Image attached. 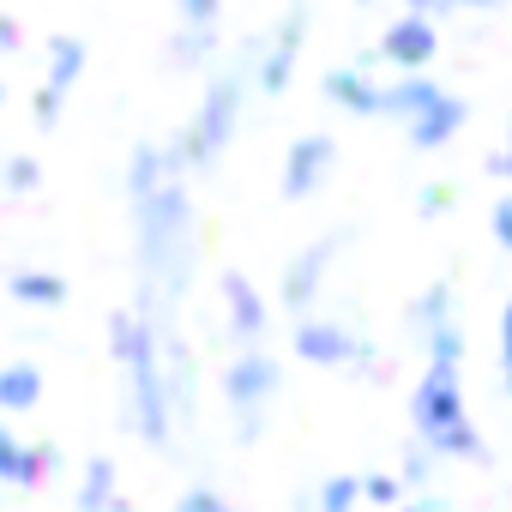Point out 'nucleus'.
I'll list each match as a JSON object with an SVG mask.
<instances>
[{
  "instance_id": "6ab92c4d",
  "label": "nucleus",
  "mask_w": 512,
  "mask_h": 512,
  "mask_svg": "<svg viewBox=\"0 0 512 512\" xmlns=\"http://www.w3.org/2000/svg\"><path fill=\"white\" fill-rule=\"evenodd\" d=\"M115 494H121L115 458H85V470H79V506H73V512H103Z\"/></svg>"
},
{
  "instance_id": "72a5a7b5",
  "label": "nucleus",
  "mask_w": 512,
  "mask_h": 512,
  "mask_svg": "<svg viewBox=\"0 0 512 512\" xmlns=\"http://www.w3.org/2000/svg\"><path fill=\"white\" fill-rule=\"evenodd\" d=\"M494 7H506V0H452V13H494Z\"/></svg>"
},
{
  "instance_id": "c756f323",
  "label": "nucleus",
  "mask_w": 512,
  "mask_h": 512,
  "mask_svg": "<svg viewBox=\"0 0 512 512\" xmlns=\"http://www.w3.org/2000/svg\"><path fill=\"white\" fill-rule=\"evenodd\" d=\"M416 211H422V217H446V211H452V187H440V181L422 187V193H416Z\"/></svg>"
},
{
  "instance_id": "e433bc0d",
  "label": "nucleus",
  "mask_w": 512,
  "mask_h": 512,
  "mask_svg": "<svg viewBox=\"0 0 512 512\" xmlns=\"http://www.w3.org/2000/svg\"><path fill=\"white\" fill-rule=\"evenodd\" d=\"M356 7H374V0H356Z\"/></svg>"
},
{
  "instance_id": "2eb2a0df",
  "label": "nucleus",
  "mask_w": 512,
  "mask_h": 512,
  "mask_svg": "<svg viewBox=\"0 0 512 512\" xmlns=\"http://www.w3.org/2000/svg\"><path fill=\"white\" fill-rule=\"evenodd\" d=\"M458 320V290H452V278H434L428 290H416V302H410V332L416 338H434L440 326H452Z\"/></svg>"
},
{
  "instance_id": "4468645a",
  "label": "nucleus",
  "mask_w": 512,
  "mask_h": 512,
  "mask_svg": "<svg viewBox=\"0 0 512 512\" xmlns=\"http://www.w3.org/2000/svg\"><path fill=\"white\" fill-rule=\"evenodd\" d=\"M175 175H187L181 169V157L169 151V139H139L133 145V157H127V205H139V199H151L157 187H169Z\"/></svg>"
},
{
  "instance_id": "6e6552de",
  "label": "nucleus",
  "mask_w": 512,
  "mask_h": 512,
  "mask_svg": "<svg viewBox=\"0 0 512 512\" xmlns=\"http://www.w3.org/2000/svg\"><path fill=\"white\" fill-rule=\"evenodd\" d=\"M434 55H440V19H422V13H398L374 43V61L392 73H428Z\"/></svg>"
},
{
  "instance_id": "412c9836",
  "label": "nucleus",
  "mask_w": 512,
  "mask_h": 512,
  "mask_svg": "<svg viewBox=\"0 0 512 512\" xmlns=\"http://www.w3.org/2000/svg\"><path fill=\"white\" fill-rule=\"evenodd\" d=\"M434 470H440V458L410 434L404 452H398V476H404V488H410V494H434Z\"/></svg>"
},
{
  "instance_id": "b1692460",
  "label": "nucleus",
  "mask_w": 512,
  "mask_h": 512,
  "mask_svg": "<svg viewBox=\"0 0 512 512\" xmlns=\"http://www.w3.org/2000/svg\"><path fill=\"white\" fill-rule=\"evenodd\" d=\"M494 368H500V392L512 398V296L500 302V320H494Z\"/></svg>"
},
{
  "instance_id": "423d86ee",
  "label": "nucleus",
  "mask_w": 512,
  "mask_h": 512,
  "mask_svg": "<svg viewBox=\"0 0 512 512\" xmlns=\"http://www.w3.org/2000/svg\"><path fill=\"white\" fill-rule=\"evenodd\" d=\"M302 43H308V0H290V13L272 25V37L253 43V91H260V97H284L290 79H296Z\"/></svg>"
},
{
  "instance_id": "a211bd4d",
  "label": "nucleus",
  "mask_w": 512,
  "mask_h": 512,
  "mask_svg": "<svg viewBox=\"0 0 512 512\" xmlns=\"http://www.w3.org/2000/svg\"><path fill=\"white\" fill-rule=\"evenodd\" d=\"M7 290H13V302H31V308H61L73 296L61 272H7Z\"/></svg>"
},
{
  "instance_id": "0eeeda50",
  "label": "nucleus",
  "mask_w": 512,
  "mask_h": 512,
  "mask_svg": "<svg viewBox=\"0 0 512 512\" xmlns=\"http://www.w3.org/2000/svg\"><path fill=\"white\" fill-rule=\"evenodd\" d=\"M217 296H223V326H229V338H235L241 350L266 344V332H272V296H266L260 284H253L247 272H235V266H223Z\"/></svg>"
},
{
  "instance_id": "aec40b11",
  "label": "nucleus",
  "mask_w": 512,
  "mask_h": 512,
  "mask_svg": "<svg viewBox=\"0 0 512 512\" xmlns=\"http://www.w3.org/2000/svg\"><path fill=\"white\" fill-rule=\"evenodd\" d=\"M368 494H362V476L356 470H332L314 482V512H362Z\"/></svg>"
},
{
  "instance_id": "20e7f679",
  "label": "nucleus",
  "mask_w": 512,
  "mask_h": 512,
  "mask_svg": "<svg viewBox=\"0 0 512 512\" xmlns=\"http://www.w3.org/2000/svg\"><path fill=\"white\" fill-rule=\"evenodd\" d=\"M290 350H296V362H308V368H338V374H374V380H386L380 350H374L350 320H326L320 308L302 314V320H290Z\"/></svg>"
},
{
  "instance_id": "7ed1b4c3",
  "label": "nucleus",
  "mask_w": 512,
  "mask_h": 512,
  "mask_svg": "<svg viewBox=\"0 0 512 512\" xmlns=\"http://www.w3.org/2000/svg\"><path fill=\"white\" fill-rule=\"evenodd\" d=\"M410 434L440 458V464H476L482 458V428L464 398V368L422 362L410 386Z\"/></svg>"
},
{
  "instance_id": "f03ea898",
  "label": "nucleus",
  "mask_w": 512,
  "mask_h": 512,
  "mask_svg": "<svg viewBox=\"0 0 512 512\" xmlns=\"http://www.w3.org/2000/svg\"><path fill=\"white\" fill-rule=\"evenodd\" d=\"M247 97H253V43H247L223 73H211V79H205V91H199L193 115L169 133V151L181 157V169H187V175H205V169L229 151V139H235V127H241Z\"/></svg>"
},
{
  "instance_id": "dca6fc26",
  "label": "nucleus",
  "mask_w": 512,
  "mask_h": 512,
  "mask_svg": "<svg viewBox=\"0 0 512 512\" xmlns=\"http://www.w3.org/2000/svg\"><path fill=\"white\" fill-rule=\"evenodd\" d=\"M85 61H91V49H85V37H49V73H43V91H55V97H67L73 85H79V73H85Z\"/></svg>"
},
{
  "instance_id": "f704fd0d",
  "label": "nucleus",
  "mask_w": 512,
  "mask_h": 512,
  "mask_svg": "<svg viewBox=\"0 0 512 512\" xmlns=\"http://www.w3.org/2000/svg\"><path fill=\"white\" fill-rule=\"evenodd\" d=\"M103 512H133V500H127V494H115V500H109Z\"/></svg>"
},
{
  "instance_id": "7c9ffc66",
  "label": "nucleus",
  "mask_w": 512,
  "mask_h": 512,
  "mask_svg": "<svg viewBox=\"0 0 512 512\" xmlns=\"http://www.w3.org/2000/svg\"><path fill=\"white\" fill-rule=\"evenodd\" d=\"M398 512H458V506H452L446 494H410V500H404Z\"/></svg>"
},
{
  "instance_id": "f8f14e48",
  "label": "nucleus",
  "mask_w": 512,
  "mask_h": 512,
  "mask_svg": "<svg viewBox=\"0 0 512 512\" xmlns=\"http://www.w3.org/2000/svg\"><path fill=\"white\" fill-rule=\"evenodd\" d=\"M320 91H326L332 109H344V115H356V121H386V79H374L368 61H362V67H332V73L320 79Z\"/></svg>"
},
{
  "instance_id": "9d476101",
  "label": "nucleus",
  "mask_w": 512,
  "mask_h": 512,
  "mask_svg": "<svg viewBox=\"0 0 512 512\" xmlns=\"http://www.w3.org/2000/svg\"><path fill=\"white\" fill-rule=\"evenodd\" d=\"M332 163H338V139L332 133H296L290 151H284V199H314L326 181H332Z\"/></svg>"
},
{
  "instance_id": "cd10ccee",
  "label": "nucleus",
  "mask_w": 512,
  "mask_h": 512,
  "mask_svg": "<svg viewBox=\"0 0 512 512\" xmlns=\"http://www.w3.org/2000/svg\"><path fill=\"white\" fill-rule=\"evenodd\" d=\"M175 19H181V25H205V31H217L223 0H175Z\"/></svg>"
},
{
  "instance_id": "5701e85b",
  "label": "nucleus",
  "mask_w": 512,
  "mask_h": 512,
  "mask_svg": "<svg viewBox=\"0 0 512 512\" xmlns=\"http://www.w3.org/2000/svg\"><path fill=\"white\" fill-rule=\"evenodd\" d=\"M362 494H368V506H380V512H398V506L410 500V488H404L398 470H368V476H362Z\"/></svg>"
},
{
  "instance_id": "c9c22d12",
  "label": "nucleus",
  "mask_w": 512,
  "mask_h": 512,
  "mask_svg": "<svg viewBox=\"0 0 512 512\" xmlns=\"http://www.w3.org/2000/svg\"><path fill=\"white\" fill-rule=\"evenodd\" d=\"M0 103H7V79H0Z\"/></svg>"
},
{
  "instance_id": "39448f33",
  "label": "nucleus",
  "mask_w": 512,
  "mask_h": 512,
  "mask_svg": "<svg viewBox=\"0 0 512 512\" xmlns=\"http://www.w3.org/2000/svg\"><path fill=\"white\" fill-rule=\"evenodd\" d=\"M284 392V368H278V356L266 350V344H253V350H235L229 362H223V404L241 416L235 422V434L241 440H260V416L272 410V398Z\"/></svg>"
},
{
  "instance_id": "393cba45",
  "label": "nucleus",
  "mask_w": 512,
  "mask_h": 512,
  "mask_svg": "<svg viewBox=\"0 0 512 512\" xmlns=\"http://www.w3.org/2000/svg\"><path fill=\"white\" fill-rule=\"evenodd\" d=\"M37 181H43L37 157H7V163H0V187H7V193H37Z\"/></svg>"
},
{
  "instance_id": "1a4fd4ad",
  "label": "nucleus",
  "mask_w": 512,
  "mask_h": 512,
  "mask_svg": "<svg viewBox=\"0 0 512 512\" xmlns=\"http://www.w3.org/2000/svg\"><path fill=\"white\" fill-rule=\"evenodd\" d=\"M350 235L338 229V235H326V241H308L296 260L284 266V284H278V302L302 320V314H314L320 308V290H326V272H332V260H338V247H344Z\"/></svg>"
},
{
  "instance_id": "4be33fe9",
  "label": "nucleus",
  "mask_w": 512,
  "mask_h": 512,
  "mask_svg": "<svg viewBox=\"0 0 512 512\" xmlns=\"http://www.w3.org/2000/svg\"><path fill=\"white\" fill-rule=\"evenodd\" d=\"M211 49H217V31H205V25H181V31L169 37V61H181V67L211 61Z\"/></svg>"
},
{
  "instance_id": "ddd939ff",
  "label": "nucleus",
  "mask_w": 512,
  "mask_h": 512,
  "mask_svg": "<svg viewBox=\"0 0 512 512\" xmlns=\"http://www.w3.org/2000/svg\"><path fill=\"white\" fill-rule=\"evenodd\" d=\"M61 464L55 440H25L19 428L0 422V482H13V488H37L49 482V470Z\"/></svg>"
},
{
  "instance_id": "f3484780",
  "label": "nucleus",
  "mask_w": 512,
  "mask_h": 512,
  "mask_svg": "<svg viewBox=\"0 0 512 512\" xmlns=\"http://www.w3.org/2000/svg\"><path fill=\"white\" fill-rule=\"evenodd\" d=\"M37 404H43V368H31V362H7V368H0V410L25 416Z\"/></svg>"
},
{
  "instance_id": "f257e3e1",
  "label": "nucleus",
  "mask_w": 512,
  "mask_h": 512,
  "mask_svg": "<svg viewBox=\"0 0 512 512\" xmlns=\"http://www.w3.org/2000/svg\"><path fill=\"white\" fill-rule=\"evenodd\" d=\"M109 362L121 374V422L169 452L175 446V398H169V368H163V332L145 308H115L109 314Z\"/></svg>"
},
{
  "instance_id": "a878e982",
  "label": "nucleus",
  "mask_w": 512,
  "mask_h": 512,
  "mask_svg": "<svg viewBox=\"0 0 512 512\" xmlns=\"http://www.w3.org/2000/svg\"><path fill=\"white\" fill-rule=\"evenodd\" d=\"M488 235H494L500 253H512V187L494 193V205H488Z\"/></svg>"
},
{
  "instance_id": "2f4dec72",
  "label": "nucleus",
  "mask_w": 512,
  "mask_h": 512,
  "mask_svg": "<svg viewBox=\"0 0 512 512\" xmlns=\"http://www.w3.org/2000/svg\"><path fill=\"white\" fill-rule=\"evenodd\" d=\"M404 13H422V19H446L452 13V0H398Z\"/></svg>"
},
{
  "instance_id": "c85d7f7f",
  "label": "nucleus",
  "mask_w": 512,
  "mask_h": 512,
  "mask_svg": "<svg viewBox=\"0 0 512 512\" xmlns=\"http://www.w3.org/2000/svg\"><path fill=\"white\" fill-rule=\"evenodd\" d=\"M488 175H494L500 187H512V121H506V133H500V145L488 151Z\"/></svg>"
},
{
  "instance_id": "bb28decb",
  "label": "nucleus",
  "mask_w": 512,
  "mask_h": 512,
  "mask_svg": "<svg viewBox=\"0 0 512 512\" xmlns=\"http://www.w3.org/2000/svg\"><path fill=\"white\" fill-rule=\"evenodd\" d=\"M175 512H235V506H229L223 488H205V482H199V488H181V494H175Z\"/></svg>"
},
{
  "instance_id": "473e14b6",
  "label": "nucleus",
  "mask_w": 512,
  "mask_h": 512,
  "mask_svg": "<svg viewBox=\"0 0 512 512\" xmlns=\"http://www.w3.org/2000/svg\"><path fill=\"white\" fill-rule=\"evenodd\" d=\"M13 49H19V25L0 13V55H13Z\"/></svg>"
},
{
  "instance_id": "9b49d317",
  "label": "nucleus",
  "mask_w": 512,
  "mask_h": 512,
  "mask_svg": "<svg viewBox=\"0 0 512 512\" xmlns=\"http://www.w3.org/2000/svg\"><path fill=\"white\" fill-rule=\"evenodd\" d=\"M464 121H470V103H464L458 91H446V85H440V91H434V97H428L404 127H398V133H404V145H410V151H446V145L464 133Z\"/></svg>"
}]
</instances>
